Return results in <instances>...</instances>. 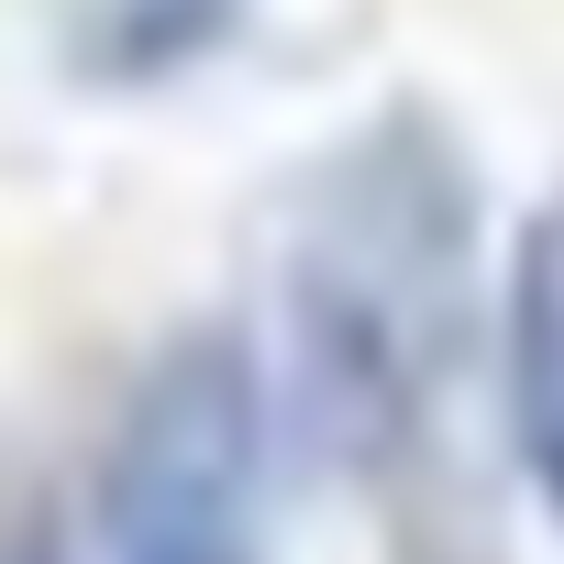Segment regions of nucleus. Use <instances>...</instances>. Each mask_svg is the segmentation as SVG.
Here are the masks:
<instances>
[{"mask_svg":"<svg viewBox=\"0 0 564 564\" xmlns=\"http://www.w3.org/2000/svg\"><path fill=\"white\" fill-rule=\"evenodd\" d=\"M465 344H476V166L421 100H399L355 122L289 199L276 388L333 465L388 476L443 432Z\"/></svg>","mask_w":564,"mask_h":564,"instance_id":"f257e3e1","label":"nucleus"},{"mask_svg":"<svg viewBox=\"0 0 564 564\" xmlns=\"http://www.w3.org/2000/svg\"><path fill=\"white\" fill-rule=\"evenodd\" d=\"M265 465H276V388L254 344L188 322L133 366L100 432L89 476L100 564H265Z\"/></svg>","mask_w":564,"mask_h":564,"instance_id":"f03ea898","label":"nucleus"},{"mask_svg":"<svg viewBox=\"0 0 564 564\" xmlns=\"http://www.w3.org/2000/svg\"><path fill=\"white\" fill-rule=\"evenodd\" d=\"M498 399H509V443L531 498L564 520V188L531 199V221L509 232V276H498Z\"/></svg>","mask_w":564,"mask_h":564,"instance_id":"7ed1b4c3","label":"nucleus"},{"mask_svg":"<svg viewBox=\"0 0 564 564\" xmlns=\"http://www.w3.org/2000/svg\"><path fill=\"white\" fill-rule=\"evenodd\" d=\"M23 564H56V553H23Z\"/></svg>","mask_w":564,"mask_h":564,"instance_id":"20e7f679","label":"nucleus"}]
</instances>
